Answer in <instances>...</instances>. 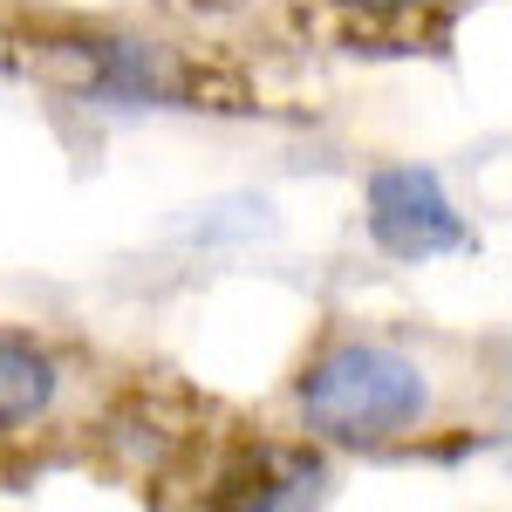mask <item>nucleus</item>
<instances>
[{
  "label": "nucleus",
  "instance_id": "obj_1",
  "mask_svg": "<svg viewBox=\"0 0 512 512\" xmlns=\"http://www.w3.org/2000/svg\"><path fill=\"white\" fill-rule=\"evenodd\" d=\"M444 410L431 355L376 328H321L287 376V417L321 451H396Z\"/></svg>",
  "mask_w": 512,
  "mask_h": 512
},
{
  "label": "nucleus",
  "instance_id": "obj_2",
  "mask_svg": "<svg viewBox=\"0 0 512 512\" xmlns=\"http://www.w3.org/2000/svg\"><path fill=\"white\" fill-rule=\"evenodd\" d=\"M0 62L96 110H239L212 62L117 21H14L0 28Z\"/></svg>",
  "mask_w": 512,
  "mask_h": 512
},
{
  "label": "nucleus",
  "instance_id": "obj_3",
  "mask_svg": "<svg viewBox=\"0 0 512 512\" xmlns=\"http://www.w3.org/2000/svg\"><path fill=\"white\" fill-rule=\"evenodd\" d=\"M212 437L219 431H205V403H192L185 390H171L158 376H137V383L110 390L103 410L89 417L96 458L117 478H130L137 492L144 485H192Z\"/></svg>",
  "mask_w": 512,
  "mask_h": 512
},
{
  "label": "nucleus",
  "instance_id": "obj_4",
  "mask_svg": "<svg viewBox=\"0 0 512 512\" xmlns=\"http://www.w3.org/2000/svg\"><path fill=\"white\" fill-rule=\"evenodd\" d=\"M198 506L226 512H287L328 499V451L315 437H260V431H219L212 451L192 472Z\"/></svg>",
  "mask_w": 512,
  "mask_h": 512
},
{
  "label": "nucleus",
  "instance_id": "obj_5",
  "mask_svg": "<svg viewBox=\"0 0 512 512\" xmlns=\"http://www.w3.org/2000/svg\"><path fill=\"white\" fill-rule=\"evenodd\" d=\"M362 233L396 267H424L444 253H472V226L451 205L431 164H376L362 178Z\"/></svg>",
  "mask_w": 512,
  "mask_h": 512
},
{
  "label": "nucleus",
  "instance_id": "obj_6",
  "mask_svg": "<svg viewBox=\"0 0 512 512\" xmlns=\"http://www.w3.org/2000/svg\"><path fill=\"white\" fill-rule=\"evenodd\" d=\"M69 403V355L41 328L0 321V444L48 431Z\"/></svg>",
  "mask_w": 512,
  "mask_h": 512
},
{
  "label": "nucleus",
  "instance_id": "obj_7",
  "mask_svg": "<svg viewBox=\"0 0 512 512\" xmlns=\"http://www.w3.org/2000/svg\"><path fill=\"white\" fill-rule=\"evenodd\" d=\"M349 28H369V35H396V28H417V21H431L444 14L451 0H328Z\"/></svg>",
  "mask_w": 512,
  "mask_h": 512
},
{
  "label": "nucleus",
  "instance_id": "obj_8",
  "mask_svg": "<svg viewBox=\"0 0 512 512\" xmlns=\"http://www.w3.org/2000/svg\"><path fill=\"white\" fill-rule=\"evenodd\" d=\"M506 451H512V424H506Z\"/></svg>",
  "mask_w": 512,
  "mask_h": 512
}]
</instances>
